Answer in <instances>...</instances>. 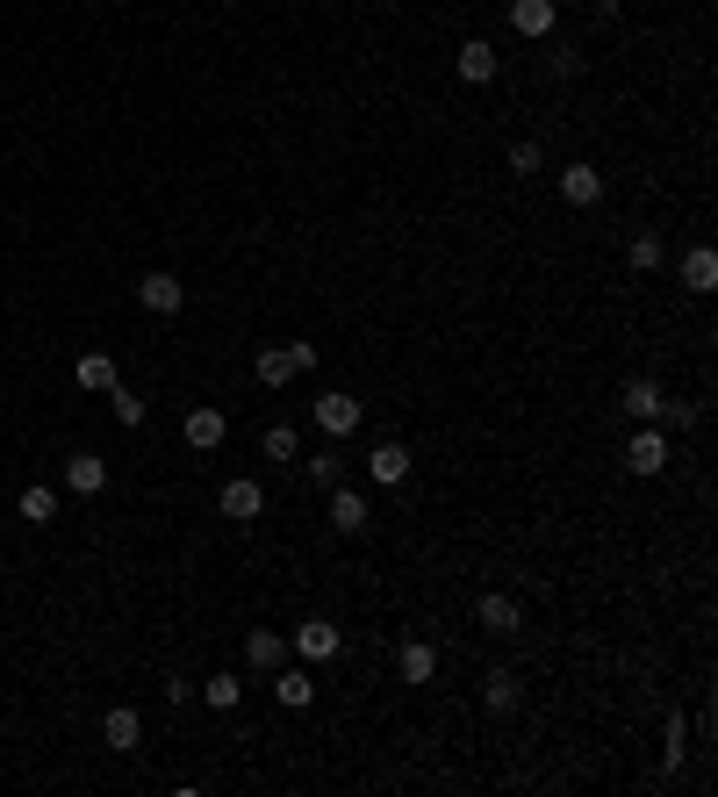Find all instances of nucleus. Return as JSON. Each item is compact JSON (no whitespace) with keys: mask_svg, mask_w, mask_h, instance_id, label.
I'll list each match as a JSON object with an SVG mask.
<instances>
[{"mask_svg":"<svg viewBox=\"0 0 718 797\" xmlns=\"http://www.w3.org/2000/svg\"><path fill=\"white\" fill-rule=\"evenodd\" d=\"M310 366H316V345H310V339H287V345H259L252 374L266 381V389H287V381H302Z\"/></svg>","mask_w":718,"mask_h":797,"instance_id":"obj_1","label":"nucleus"},{"mask_svg":"<svg viewBox=\"0 0 718 797\" xmlns=\"http://www.w3.org/2000/svg\"><path fill=\"white\" fill-rule=\"evenodd\" d=\"M310 417H316V432H324V438H353L360 417H366V403H360V395H345V389H324L310 403Z\"/></svg>","mask_w":718,"mask_h":797,"instance_id":"obj_2","label":"nucleus"},{"mask_svg":"<svg viewBox=\"0 0 718 797\" xmlns=\"http://www.w3.org/2000/svg\"><path fill=\"white\" fill-rule=\"evenodd\" d=\"M287 647H295L302 662H316V668H324V662H338V654H345V633H338V625H331V618H302Z\"/></svg>","mask_w":718,"mask_h":797,"instance_id":"obj_3","label":"nucleus"},{"mask_svg":"<svg viewBox=\"0 0 718 797\" xmlns=\"http://www.w3.org/2000/svg\"><path fill=\"white\" fill-rule=\"evenodd\" d=\"M661 403H668V389L654 374H633V381H618V410L633 424H661Z\"/></svg>","mask_w":718,"mask_h":797,"instance_id":"obj_4","label":"nucleus"},{"mask_svg":"<svg viewBox=\"0 0 718 797\" xmlns=\"http://www.w3.org/2000/svg\"><path fill=\"white\" fill-rule=\"evenodd\" d=\"M216 511L231 517V525H252V517H266V488H259L252 474H237V482L216 488Z\"/></svg>","mask_w":718,"mask_h":797,"instance_id":"obj_5","label":"nucleus"},{"mask_svg":"<svg viewBox=\"0 0 718 797\" xmlns=\"http://www.w3.org/2000/svg\"><path fill=\"white\" fill-rule=\"evenodd\" d=\"M668 453H676V446H668L661 424H639V432L625 438V467H633V474H661V467H668Z\"/></svg>","mask_w":718,"mask_h":797,"instance_id":"obj_6","label":"nucleus"},{"mask_svg":"<svg viewBox=\"0 0 718 797\" xmlns=\"http://www.w3.org/2000/svg\"><path fill=\"white\" fill-rule=\"evenodd\" d=\"M180 438H188L194 453H216L223 438H231V417H223L216 403H194V410H188V424H180Z\"/></svg>","mask_w":718,"mask_h":797,"instance_id":"obj_7","label":"nucleus"},{"mask_svg":"<svg viewBox=\"0 0 718 797\" xmlns=\"http://www.w3.org/2000/svg\"><path fill=\"white\" fill-rule=\"evenodd\" d=\"M101 747H109V755H136V747H144V718H136L130 704H109V712H101Z\"/></svg>","mask_w":718,"mask_h":797,"instance_id":"obj_8","label":"nucleus"},{"mask_svg":"<svg viewBox=\"0 0 718 797\" xmlns=\"http://www.w3.org/2000/svg\"><path fill=\"white\" fill-rule=\"evenodd\" d=\"M366 482H374V488H403L409 482V446H395V438L366 446Z\"/></svg>","mask_w":718,"mask_h":797,"instance_id":"obj_9","label":"nucleus"},{"mask_svg":"<svg viewBox=\"0 0 718 797\" xmlns=\"http://www.w3.org/2000/svg\"><path fill=\"white\" fill-rule=\"evenodd\" d=\"M560 202H568V209H597V202H604V173H597L589 159L560 165Z\"/></svg>","mask_w":718,"mask_h":797,"instance_id":"obj_10","label":"nucleus"},{"mask_svg":"<svg viewBox=\"0 0 718 797\" xmlns=\"http://www.w3.org/2000/svg\"><path fill=\"white\" fill-rule=\"evenodd\" d=\"M475 618H482V633H496V639L525 633V604H517V596H503V589H488V596H482Z\"/></svg>","mask_w":718,"mask_h":797,"instance_id":"obj_11","label":"nucleus"},{"mask_svg":"<svg viewBox=\"0 0 718 797\" xmlns=\"http://www.w3.org/2000/svg\"><path fill=\"white\" fill-rule=\"evenodd\" d=\"M136 302H144L151 316H173L180 302H188V287H180L173 273H144V281H136Z\"/></svg>","mask_w":718,"mask_h":797,"instance_id":"obj_12","label":"nucleus"},{"mask_svg":"<svg viewBox=\"0 0 718 797\" xmlns=\"http://www.w3.org/2000/svg\"><path fill=\"white\" fill-rule=\"evenodd\" d=\"M65 488L72 496H101V488H109V460L101 453H72L65 460Z\"/></svg>","mask_w":718,"mask_h":797,"instance_id":"obj_13","label":"nucleus"},{"mask_svg":"<svg viewBox=\"0 0 718 797\" xmlns=\"http://www.w3.org/2000/svg\"><path fill=\"white\" fill-rule=\"evenodd\" d=\"M453 65H461V80H467V87H488V80H496V43H488V37H467Z\"/></svg>","mask_w":718,"mask_h":797,"instance_id":"obj_14","label":"nucleus"},{"mask_svg":"<svg viewBox=\"0 0 718 797\" xmlns=\"http://www.w3.org/2000/svg\"><path fill=\"white\" fill-rule=\"evenodd\" d=\"M676 273H682V287H690V295H711V287H718V252H711V244H690Z\"/></svg>","mask_w":718,"mask_h":797,"instance_id":"obj_15","label":"nucleus"},{"mask_svg":"<svg viewBox=\"0 0 718 797\" xmlns=\"http://www.w3.org/2000/svg\"><path fill=\"white\" fill-rule=\"evenodd\" d=\"M554 22H560L554 0H510V29L517 37H554Z\"/></svg>","mask_w":718,"mask_h":797,"instance_id":"obj_16","label":"nucleus"},{"mask_svg":"<svg viewBox=\"0 0 718 797\" xmlns=\"http://www.w3.org/2000/svg\"><path fill=\"white\" fill-rule=\"evenodd\" d=\"M395 676H403V683H432V676H438V647H432V639H403Z\"/></svg>","mask_w":718,"mask_h":797,"instance_id":"obj_17","label":"nucleus"},{"mask_svg":"<svg viewBox=\"0 0 718 797\" xmlns=\"http://www.w3.org/2000/svg\"><path fill=\"white\" fill-rule=\"evenodd\" d=\"M281 662H287V639H281V633H244V668L273 676Z\"/></svg>","mask_w":718,"mask_h":797,"instance_id":"obj_18","label":"nucleus"},{"mask_svg":"<svg viewBox=\"0 0 718 797\" xmlns=\"http://www.w3.org/2000/svg\"><path fill=\"white\" fill-rule=\"evenodd\" d=\"M517 697H525V683H517L510 676V668H488V676H482V704H488V712H517Z\"/></svg>","mask_w":718,"mask_h":797,"instance_id":"obj_19","label":"nucleus"},{"mask_svg":"<svg viewBox=\"0 0 718 797\" xmlns=\"http://www.w3.org/2000/svg\"><path fill=\"white\" fill-rule=\"evenodd\" d=\"M331 525L353 539V532H366V496L360 488H331Z\"/></svg>","mask_w":718,"mask_h":797,"instance_id":"obj_20","label":"nucleus"},{"mask_svg":"<svg viewBox=\"0 0 718 797\" xmlns=\"http://www.w3.org/2000/svg\"><path fill=\"white\" fill-rule=\"evenodd\" d=\"M273 697L287 704V712H310V697H316V683L302 676V668H273Z\"/></svg>","mask_w":718,"mask_h":797,"instance_id":"obj_21","label":"nucleus"},{"mask_svg":"<svg viewBox=\"0 0 718 797\" xmlns=\"http://www.w3.org/2000/svg\"><path fill=\"white\" fill-rule=\"evenodd\" d=\"M72 374H80V389H94V395H109L115 389V360H109V352H80V366H72Z\"/></svg>","mask_w":718,"mask_h":797,"instance_id":"obj_22","label":"nucleus"},{"mask_svg":"<svg viewBox=\"0 0 718 797\" xmlns=\"http://www.w3.org/2000/svg\"><path fill=\"white\" fill-rule=\"evenodd\" d=\"M194 697H202L209 712H237V704H244V683H237V676H209Z\"/></svg>","mask_w":718,"mask_h":797,"instance_id":"obj_23","label":"nucleus"},{"mask_svg":"<svg viewBox=\"0 0 718 797\" xmlns=\"http://www.w3.org/2000/svg\"><path fill=\"white\" fill-rule=\"evenodd\" d=\"M302 474H310L316 488H338L345 482V453H338V438H331V453H316V460H302Z\"/></svg>","mask_w":718,"mask_h":797,"instance_id":"obj_24","label":"nucleus"},{"mask_svg":"<svg viewBox=\"0 0 718 797\" xmlns=\"http://www.w3.org/2000/svg\"><path fill=\"white\" fill-rule=\"evenodd\" d=\"M625 259H633V273H661V266H668V244L654 238V230H639V238H633V252H625Z\"/></svg>","mask_w":718,"mask_h":797,"instance_id":"obj_25","label":"nucleus"},{"mask_svg":"<svg viewBox=\"0 0 718 797\" xmlns=\"http://www.w3.org/2000/svg\"><path fill=\"white\" fill-rule=\"evenodd\" d=\"M22 517H29V525H51V517H58V488H22Z\"/></svg>","mask_w":718,"mask_h":797,"instance_id":"obj_26","label":"nucleus"},{"mask_svg":"<svg viewBox=\"0 0 718 797\" xmlns=\"http://www.w3.org/2000/svg\"><path fill=\"white\" fill-rule=\"evenodd\" d=\"M259 453H266V460H295V453H302L295 424H266V438H259Z\"/></svg>","mask_w":718,"mask_h":797,"instance_id":"obj_27","label":"nucleus"},{"mask_svg":"<svg viewBox=\"0 0 718 797\" xmlns=\"http://www.w3.org/2000/svg\"><path fill=\"white\" fill-rule=\"evenodd\" d=\"M503 165H510L517 180H532V173H539V165H546V151L532 144V137H517V144H510V159H503Z\"/></svg>","mask_w":718,"mask_h":797,"instance_id":"obj_28","label":"nucleus"},{"mask_svg":"<svg viewBox=\"0 0 718 797\" xmlns=\"http://www.w3.org/2000/svg\"><path fill=\"white\" fill-rule=\"evenodd\" d=\"M109 410H115V424H144V395H136V389H122V381L109 389Z\"/></svg>","mask_w":718,"mask_h":797,"instance_id":"obj_29","label":"nucleus"},{"mask_svg":"<svg viewBox=\"0 0 718 797\" xmlns=\"http://www.w3.org/2000/svg\"><path fill=\"white\" fill-rule=\"evenodd\" d=\"M682 755H690V726H682V718L668 712V755H661V769L676 776V769H682Z\"/></svg>","mask_w":718,"mask_h":797,"instance_id":"obj_30","label":"nucleus"},{"mask_svg":"<svg viewBox=\"0 0 718 797\" xmlns=\"http://www.w3.org/2000/svg\"><path fill=\"white\" fill-rule=\"evenodd\" d=\"M546 65H554V80H575V72H583V51H554Z\"/></svg>","mask_w":718,"mask_h":797,"instance_id":"obj_31","label":"nucleus"},{"mask_svg":"<svg viewBox=\"0 0 718 797\" xmlns=\"http://www.w3.org/2000/svg\"><path fill=\"white\" fill-rule=\"evenodd\" d=\"M159 697H165V704H188V697H194V683H188V676H165V683H159Z\"/></svg>","mask_w":718,"mask_h":797,"instance_id":"obj_32","label":"nucleus"}]
</instances>
